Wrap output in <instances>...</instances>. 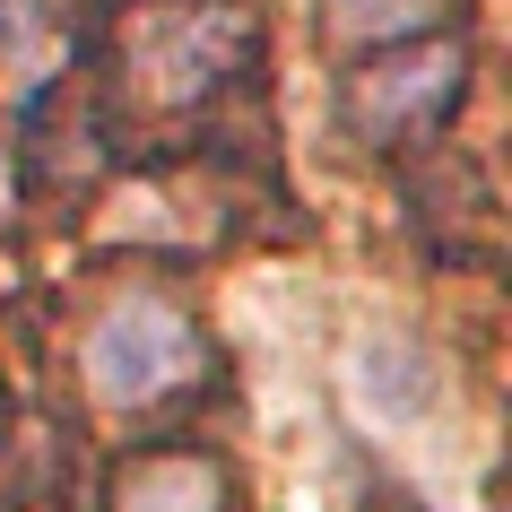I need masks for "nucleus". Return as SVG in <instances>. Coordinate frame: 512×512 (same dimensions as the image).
Masks as SVG:
<instances>
[{
    "instance_id": "obj_1",
    "label": "nucleus",
    "mask_w": 512,
    "mask_h": 512,
    "mask_svg": "<svg viewBox=\"0 0 512 512\" xmlns=\"http://www.w3.org/2000/svg\"><path fill=\"white\" fill-rule=\"evenodd\" d=\"M261 61V18L243 0H139L113 27V87L148 113H191Z\"/></svg>"
},
{
    "instance_id": "obj_2",
    "label": "nucleus",
    "mask_w": 512,
    "mask_h": 512,
    "mask_svg": "<svg viewBox=\"0 0 512 512\" xmlns=\"http://www.w3.org/2000/svg\"><path fill=\"white\" fill-rule=\"evenodd\" d=\"M460 96H469V35L460 27L417 35V44H382L339 79V131L356 148L391 157L408 139H434L460 113Z\"/></svg>"
},
{
    "instance_id": "obj_3",
    "label": "nucleus",
    "mask_w": 512,
    "mask_h": 512,
    "mask_svg": "<svg viewBox=\"0 0 512 512\" xmlns=\"http://www.w3.org/2000/svg\"><path fill=\"white\" fill-rule=\"evenodd\" d=\"M200 365H209V339H200V322L183 304H165V296L105 304L79 339V374L105 408H157L183 382H200Z\"/></svg>"
},
{
    "instance_id": "obj_4",
    "label": "nucleus",
    "mask_w": 512,
    "mask_h": 512,
    "mask_svg": "<svg viewBox=\"0 0 512 512\" xmlns=\"http://www.w3.org/2000/svg\"><path fill=\"white\" fill-rule=\"evenodd\" d=\"M348 391L356 408L374 417V426H417L434 400H443V365H434L426 339H408V330H365L348 348Z\"/></svg>"
},
{
    "instance_id": "obj_5",
    "label": "nucleus",
    "mask_w": 512,
    "mask_h": 512,
    "mask_svg": "<svg viewBox=\"0 0 512 512\" xmlns=\"http://www.w3.org/2000/svg\"><path fill=\"white\" fill-rule=\"evenodd\" d=\"M113 512H235V469L200 443H157V452L122 460Z\"/></svg>"
},
{
    "instance_id": "obj_6",
    "label": "nucleus",
    "mask_w": 512,
    "mask_h": 512,
    "mask_svg": "<svg viewBox=\"0 0 512 512\" xmlns=\"http://www.w3.org/2000/svg\"><path fill=\"white\" fill-rule=\"evenodd\" d=\"M330 44L348 53H382V44H417V35L469 27V0H313Z\"/></svg>"
},
{
    "instance_id": "obj_7",
    "label": "nucleus",
    "mask_w": 512,
    "mask_h": 512,
    "mask_svg": "<svg viewBox=\"0 0 512 512\" xmlns=\"http://www.w3.org/2000/svg\"><path fill=\"white\" fill-rule=\"evenodd\" d=\"M53 27H61V0H0V61L44 53Z\"/></svg>"
},
{
    "instance_id": "obj_8",
    "label": "nucleus",
    "mask_w": 512,
    "mask_h": 512,
    "mask_svg": "<svg viewBox=\"0 0 512 512\" xmlns=\"http://www.w3.org/2000/svg\"><path fill=\"white\" fill-rule=\"evenodd\" d=\"M18 209V157H9V139H0V217Z\"/></svg>"
}]
</instances>
